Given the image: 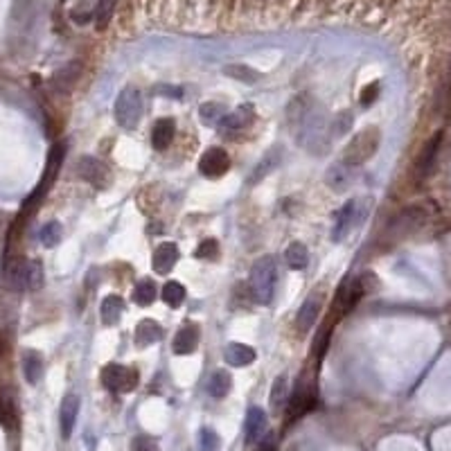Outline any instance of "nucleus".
Listing matches in <instances>:
<instances>
[{
    "label": "nucleus",
    "instance_id": "23",
    "mask_svg": "<svg viewBox=\"0 0 451 451\" xmlns=\"http://www.w3.org/2000/svg\"><path fill=\"white\" fill-rule=\"evenodd\" d=\"M422 219H424L422 208H408V210H404L395 221H392V230L402 237V235H406V232H413L417 226H420Z\"/></svg>",
    "mask_w": 451,
    "mask_h": 451
},
{
    "label": "nucleus",
    "instance_id": "29",
    "mask_svg": "<svg viewBox=\"0 0 451 451\" xmlns=\"http://www.w3.org/2000/svg\"><path fill=\"white\" fill-rule=\"evenodd\" d=\"M63 237V228L59 221H48L43 228L39 230V239L46 248H54Z\"/></svg>",
    "mask_w": 451,
    "mask_h": 451
},
{
    "label": "nucleus",
    "instance_id": "18",
    "mask_svg": "<svg viewBox=\"0 0 451 451\" xmlns=\"http://www.w3.org/2000/svg\"><path fill=\"white\" fill-rule=\"evenodd\" d=\"M174 133H177V124H174L172 118L156 120V124L152 127V145H154V149H158V152H165V149L172 145Z\"/></svg>",
    "mask_w": 451,
    "mask_h": 451
},
{
    "label": "nucleus",
    "instance_id": "1",
    "mask_svg": "<svg viewBox=\"0 0 451 451\" xmlns=\"http://www.w3.org/2000/svg\"><path fill=\"white\" fill-rule=\"evenodd\" d=\"M248 285H250V296H253L255 303L260 305L271 303L275 296V285H278V264H275L273 255H264L253 264Z\"/></svg>",
    "mask_w": 451,
    "mask_h": 451
},
{
    "label": "nucleus",
    "instance_id": "30",
    "mask_svg": "<svg viewBox=\"0 0 451 451\" xmlns=\"http://www.w3.org/2000/svg\"><path fill=\"white\" fill-rule=\"evenodd\" d=\"M226 113H228V111H226L219 102H206V104H201V108H199V120H201L203 124H208V127H212V124L221 122V118Z\"/></svg>",
    "mask_w": 451,
    "mask_h": 451
},
{
    "label": "nucleus",
    "instance_id": "6",
    "mask_svg": "<svg viewBox=\"0 0 451 451\" xmlns=\"http://www.w3.org/2000/svg\"><path fill=\"white\" fill-rule=\"evenodd\" d=\"M230 170V156L221 147H210L206 149L203 156L199 158V172L206 179H219Z\"/></svg>",
    "mask_w": 451,
    "mask_h": 451
},
{
    "label": "nucleus",
    "instance_id": "11",
    "mask_svg": "<svg viewBox=\"0 0 451 451\" xmlns=\"http://www.w3.org/2000/svg\"><path fill=\"white\" fill-rule=\"evenodd\" d=\"M321 305H323V298L319 291H314V294H309L307 300L300 307V312L296 316V328L298 332H309L314 328V323L319 321V312H321Z\"/></svg>",
    "mask_w": 451,
    "mask_h": 451
},
{
    "label": "nucleus",
    "instance_id": "15",
    "mask_svg": "<svg viewBox=\"0 0 451 451\" xmlns=\"http://www.w3.org/2000/svg\"><path fill=\"white\" fill-rule=\"evenodd\" d=\"M199 339H201V332H199V325L197 323H188L177 332L174 337V354H192L199 345Z\"/></svg>",
    "mask_w": 451,
    "mask_h": 451
},
{
    "label": "nucleus",
    "instance_id": "10",
    "mask_svg": "<svg viewBox=\"0 0 451 451\" xmlns=\"http://www.w3.org/2000/svg\"><path fill=\"white\" fill-rule=\"evenodd\" d=\"M266 413L262 411L260 406H250L248 413H246V424H244V440L246 445H255V442H260L266 433Z\"/></svg>",
    "mask_w": 451,
    "mask_h": 451
},
{
    "label": "nucleus",
    "instance_id": "38",
    "mask_svg": "<svg viewBox=\"0 0 451 451\" xmlns=\"http://www.w3.org/2000/svg\"><path fill=\"white\" fill-rule=\"evenodd\" d=\"M113 5H115V0H97V7H95L97 28H106V23L113 14Z\"/></svg>",
    "mask_w": 451,
    "mask_h": 451
},
{
    "label": "nucleus",
    "instance_id": "26",
    "mask_svg": "<svg viewBox=\"0 0 451 451\" xmlns=\"http://www.w3.org/2000/svg\"><path fill=\"white\" fill-rule=\"evenodd\" d=\"M278 165H280V149H278V147H273L271 152L266 154L260 163H257L255 172H253V177H250V183H257V181L266 179V177H269V174H271Z\"/></svg>",
    "mask_w": 451,
    "mask_h": 451
},
{
    "label": "nucleus",
    "instance_id": "34",
    "mask_svg": "<svg viewBox=\"0 0 451 451\" xmlns=\"http://www.w3.org/2000/svg\"><path fill=\"white\" fill-rule=\"evenodd\" d=\"M79 70H81V63L77 61V63L68 66V68H66V70L57 72V74H54V86H59L61 90H68V88L72 86V83L77 81Z\"/></svg>",
    "mask_w": 451,
    "mask_h": 451
},
{
    "label": "nucleus",
    "instance_id": "37",
    "mask_svg": "<svg viewBox=\"0 0 451 451\" xmlns=\"http://www.w3.org/2000/svg\"><path fill=\"white\" fill-rule=\"evenodd\" d=\"M352 124H354L352 111H341V113H337V118H334V124H332L334 136H345V133L352 129Z\"/></svg>",
    "mask_w": 451,
    "mask_h": 451
},
{
    "label": "nucleus",
    "instance_id": "36",
    "mask_svg": "<svg viewBox=\"0 0 451 451\" xmlns=\"http://www.w3.org/2000/svg\"><path fill=\"white\" fill-rule=\"evenodd\" d=\"M197 257L199 260H217V257H219V241L214 237L203 239L201 244L197 246Z\"/></svg>",
    "mask_w": 451,
    "mask_h": 451
},
{
    "label": "nucleus",
    "instance_id": "4",
    "mask_svg": "<svg viewBox=\"0 0 451 451\" xmlns=\"http://www.w3.org/2000/svg\"><path fill=\"white\" fill-rule=\"evenodd\" d=\"M374 287H377V278H374V273H370V271H365L361 275H357L354 280H350L339 294L341 314L352 312V309L359 305V300H361L365 294H370Z\"/></svg>",
    "mask_w": 451,
    "mask_h": 451
},
{
    "label": "nucleus",
    "instance_id": "2",
    "mask_svg": "<svg viewBox=\"0 0 451 451\" xmlns=\"http://www.w3.org/2000/svg\"><path fill=\"white\" fill-rule=\"evenodd\" d=\"M379 143H381V133L377 127L363 129L348 143V147L343 149V161L341 163L348 167H359V165L368 163L370 158L377 154Z\"/></svg>",
    "mask_w": 451,
    "mask_h": 451
},
{
    "label": "nucleus",
    "instance_id": "13",
    "mask_svg": "<svg viewBox=\"0 0 451 451\" xmlns=\"http://www.w3.org/2000/svg\"><path fill=\"white\" fill-rule=\"evenodd\" d=\"M79 406L81 399L79 395H66L61 408H59V424H61V436L63 440H68L74 431V424H77V415H79Z\"/></svg>",
    "mask_w": 451,
    "mask_h": 451
},
{
    "label": "nucleus",
    "instance_id": "35",
    "mask_svg": "<svg viewBox=\"0 0 451 451\" xmlns=\"http://www.w3.org/2000/svg\"><path fill=\"white\" fill-rule=\"evenodd\" d=\"M199 445H201V451H221V438L214 429L203 427L199 431Z\"/></svg>",
    "mask_w": 451,
    "mask_h": 451
},
{
    "label": "nucleus",
    "instance_id": "5",
    "mask_svg": "<svg viewBox=\"0 0 451 451\" xmlns=\"http://www.w3.org/2000/svg\"><path fill=\"white\" fill-rule=\"evenodd\" d=\"M138 381H140L138 370L129 368V365L108 363L102 370V383L111 392H131L138 386Z\"/></svg>",
    "mask_w": 451,
    "mask_h": 451
},
{
    "label": "nucleus",
    "instance_id": "24",
    "mask_svg": "<svg viewBox=\"0 0 451 451\" xmlns=\"http://www.w3.org/2000/svg\"><path fill=\"white\" fill-rule=\"evenodd\" d=\"M285 262L289 269L294 271H303L305 266L309 264V250L303 241H294V244H289L287 250H285Z\"/></svg>",
    "mask_w": 451,
    "mask_h": 451
},
{
    "label": "nucleus",
    "instance_id": "33",
    "mask_svg": "<svg viewBox=\"0 0 451 451\" xmlns=\"http://www.w3.org/2000/svg\"><path fill=\"white\" fill-rule=\"evenodd\" d=\"M223 72L228 74V77L237 79V81H246V83H255L260 81V72L248 68V66H226Z\"/></svg>",
    "mask_w": 451,
    "mask_h": 451
},
{
    "label": "nucleus",
    "instance_id": "3",
    "mask_svg": "<svg viewBox=\"0 0 451 451\" xmlns=\"http://www.w3.org/2000/svg\"><path fill=\"white\" fill-rule=\"evenodd\" d=\"M115 122L120 124L122 129L133 131L140 124V118H143V95H140L138 88H124L120 90V95L115 97Z\"/></svg>",
    "mask_w": 451,
    "mask_h": 451
},
{
    "label": "nucleus",
    "instance_id": "21",
    "mask_svg": "<svg viewBox=\"0 0 451 451\" xmlns=\"http://www.w3.org/2000/svg\"><path fill=\"white\" fill-rule=\"evenodd\" d=\"M23 374L32 386H37L43 377V357L37 350H25L23 352Z\"/></svg>",
    "mask_w": 451,
    "mask_h": 451
},
{
    "label": "nucleus",
    "instance_id": "20",
    "mask_svg": "<svg viewBox=\"0 0 451 451\" xmlns=\"http://www.w3.org/2000/svg\"><path fill=\"white\" fill-rule=\"evenodd\" d=\"M350 181H352V174H350V167L343 163H334L328 170V174H325V183H328L330 190L337 192V194H341V192H345L350 188Z\"/></svg>",
    "mask_w": 451,
    "mask_h": 451
},
{
    "label": "nucleus",
    "instance_id": "17",
    "mask_svg": "<svg viewBox=\"0 0 451 451\" xmlns=\"http://www.w3.org/2000/svg\"><path fill=\"white\" fill-rule=\"evenodd\" d=\"M253 118H255L253 106H239V108H235V111L226 113L217 127H219V131H223V133L239 131V129H246L248 124L253 122Z\"/></svg>",
    "mask_w": 451,
    "mask_h": 451
},
{
    "label": "nucleus",
    "instance_id": "25",
    "mask_svg": "<svg viewBox=\"0 0 451 451\" xmlns=\"http://www.w3.org/2000/svg\"><path fill=\"white\" fill-rule=\"evenodd\" d=\"M232 388V377L226 370H217L210 379H208V392H210L212 397L221 399L230 392Z\"/></svg>",
    "mask_w": 451,
    "mask_h": 451
},
{
    "label": "nucleus",
    "instance_id": "27",
    "mask_svg": "<svg viewBox=\"0 0 451 451\" xmlns=\"http://www.w3.org/2000/svg\"><path fill=\"white\" fill-rule=\"evenodd\" d=\"M156 294H158L156 282L140 280L138 285H136V289H133V303L140 305V307H147V305H152L154 300H156Z\"/></svg>",
    "mask_w": 451,
    "mask_h": 451
},
{
    "label": "nucleus",
    "instance_id": "8",
    "mask_svg": "<svg viewBox=\"0 0 451 451\" xmlns=\"http://www.w3.org/2000/svg\"><path fill=\"white\" fill-rule=\"evenodd\" d=\"M359 219H361V203H359V201H348L337 214H334L332 241H343L350 235V230L354 228V223Z\"/></svg>",
    "mask_w": 451,
    "mask_h": 451
},
{
    "label": "nucleus",
    "instance_id": "7",
    "mask_svg": "<svg viewBox=\"0 0 451 451\" xmlns=\"http://www.w3.org/2000/svg\"><path fill=\"white\" fill-rule=\"evenodd\" d=\"M77 174L95 188H106L111 183V172H108L106 163L93 156H81L77 161Z\"/></svg>",
    "mask_w": 451,
    "mask_h": 451
},
{
    "label": "nucleus",
    "instance_id": "12",
    "mask_svg": "<svg viewBox=\"0 0 451 451\" xmlns=\"http://www.w3.org/2000/svg\"><path fill=\"white\" fill-rule=\"evenodd\" d=\"M440 140H442V133H436L427 145H424L422 154L417 156L415 161V179L417 181H424L431 174L433 165H436V156H438V149H440Z\"/></svg>",
    "mask_w": 451,
    "mask_h": 451
},
{
    "label": "nucleus",
    "instance_id": "42",
    "mask_svg": "<svg viewBox=\"0 0 451 451\" xmlns=\"http://www.w3.org/2000/svg\"><path fill=\"white\" fill-rule=\"evenodd\" d=\"M260 451H278V447H275V440L269 436L264 442H262V447H260Z\"/></svg>",
    "mask_w": 451,
    "mask_h": 451
},
{
    "label": "nucleus",
    "instance_id": "31",
    "mask_svg": "<svg viewBox=\"0 0 451 451\" xmlns=\"http://www.w3.org/2000/svg\"><path fill=\"white\" fill-rule=\"evenodd\" d=\"M163 300H165V305H170V307H181L183 305V300H186V287L181 285V282L177 280H170L167 285L163 287Z\"/></svg>",
    "mask_w": 451,
    "mask_h": 451
},
{
    "label": "nucleus",
    "instance_id": "40",
    "mask_svg": "<svg viewBox=\"0 0 451 451\" xmlns=\"http://www.w3.org/2000/svg\"><path fill=\"white\" fill-rule=\"evenodd\" d=\"M328 339H330V325H325V328L321 330V337H316V341H314V357H321L325 352Z\"/></svg>",
    "mask_w": 451,
    "mask_h": 451
},
{
    "label": "nucleus",
    "instance_id": "28",
    "mask_svg": "<svg viewBox=\"0 0 451 451\" xmlns=\"http://www.w3.org/2000/svg\"><path fill=\"white\" fill-rule=\"evenodd\" d=\"M43 285V266L39 260H28L25 262V289L37 291Z\"/></svg>",
    "mask_w": 451,
    "mask_h": 451
},
{
    "label": "nucleus",
    "instance_id": "39",
    "mask_svg": "<svg viewBox=\"0 0 451 451\" xmlns=\"http://www.w3.org/2000/svg\"><path fill=\"white\" fill-rule=\"evenodd\" d=\"M131 451H161L152 436H136L131 440Z\"/></svg>",
    "mask_w": 451,
    "mask_h": 451
},
{
    "label": "nucleus",
    "instance_id": "19",
    "mask_svg": "<svg viewBox=\"0 0 451 451\" xmlns=\"http://www.w3.org/2000/svg\"><path fill=\"white\" fill-rule=\"evenodd\" d=\"M133 339H136L138 348H149L152 343H156V341L163 339V328L156 321L145 319V321H140L136 325V334H133Z\"/></svg>",
    "mask_w": 451,
    "mask_h": 451
},
{
    "label": "nucleus",
    "instance_id": "9",
    "mask_svg": "<svg viewBox=\"0 0 451 451\" xmlns=\"http://www.w3.org/2000/svg\"><path fill=\"white\" fill-rule=\"evenodd\" d=\"M314 406H316V392L305 381H298L296 392L289 397V420H296V417L305 415Z\"/></svg>",
    "mask_w": 451,
    "mask_h": 451
},
{
    "label": "nucleus",
    "instance_id": "32",
    "mask_svg": "<svg viewBox=\"0 0 451 451\" xmlns=\"http://www.w3.org/2000/svg\"><path fill=\"white\" fill-rule=\"evenodd\" d=\"M287 397H289L287 377H285V374H280V377H275L273 388H271V408H273V411H280L282 404L287 402Z\"/></svg>",
    "mask_w": 451,
    "mask_h": 451
},
{
    "label": "nucleus",
    "instance_id": "41",
    "mask_svg": "<svg viewBox=\"0 0 451 451\" xmlns=\"http://www.w3.org/2000/svg\"><path fill=\"white\" fill-rule=\"evenodd\" d=\"M158 93H167L165 97H177V99H181L183 95H181V88H167V86H158L156 88Z\"/></svg>",
    "mask_w": 451,
    "mask_h": 451
},
{
    "label": "nucleus",
    "instance_id": "14",
    "mask_svg": "<svg viewBox=\"0 0 451 451\" xmlns=\"http://www.w3.org/2000/svg\"><path fill=\"white\" fill-rule=\"evenodd\" d=\"M179 262V246L172 244V241H163L158 244V248L154 250V260L152 266L158 275H167Z\"/></svg>",
    "mask_w": 451,
    "mask_h": 451
},
{
    "label": "nucleus",
    "instance_id": "16",
    "mask_svg": "<svg viewBox=\"0 0 451 451\" xmlns=\"http://www.w3.org/2000/svg\"><path fill=\"white\" fill-rule=\"evenodd\" d=\"M223 359L228 365H235V368H246L257 359L255 350L246 345V343H237V341H232V343L226 345L223 350Z\"/></svg>",
    "mask_w": 451,
    "mask_h": 451
},
{
    "label": "nucleus",
    "instance_id": "22",
    "mask_svg": "<svg viewBox=\"0 0 451 451\" xmlns=\"http://www.w3.org/2000/svg\"><path fill=\"white\" fill-rule=\"evenodd\" d=\"M122 312H124V300L120 296H106L102 300V305H99V319H102L104 325H115L120 323L122 319Z\"/></svg>",
    "mask_w": 451,
    "mask_h": 451
}]
</instances>
